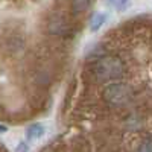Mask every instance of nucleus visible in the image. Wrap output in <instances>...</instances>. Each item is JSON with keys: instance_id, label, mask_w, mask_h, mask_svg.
I'll use <instances>...</instances> for the list:
<instances>
[{"instance_id": "f257e3e1", "label": "nucleus", "mask_w": 152, "mask_h": 152, "mask_svg": "<svg viewBox=\"0 0 152 152\" xmlns=\"http://www.w3.org/2000/svg\"><path fill=\"white\" fill-rule=\"evenodd\" d=\"M91 72H93V76L96 78V81L108 82V81L122 78L125 73V64L119 56L108 55V56L99 58V61H96Z\"/></svg>"}, {"instance_id": "f03ea898", "label": "nucleus", "mask_w": 152, "mask_h": 152, "mask_svg": "<svg viewBox=\"0 0 152 152\" xmlns=\"http://www.w3.org/2000/svg\"><path fill=\"white\" fill-rule=\"evenodd\" d=\"M102 96H104L107 104H110L113 107H119V105L126 104L131 99L132 90H131V87L125 82H113L104 90Z\"/></svg>"}, {"instance_id": "7ed1b4c3", "label": "nucleus", "mask_w": 152, "mask_h": 152, "mask_svg": "<svg viewBox=\"0 0 152 152\" xmlns=\"http://www.w3.org/2000/svg\"><path fill=\"white\" fill-rule=\"evenodd\" d=\"M49 29H50V32L55 34V35H66L69 32V26H67L66 20L61 18V17H56V18H53L52 21H50Z\"/></svg>"}, {"instance_id": "20e7f679", "label": "nucleus", "mask_w": 152, "mask_h": 152, "mask_svg": "<svg viewBox=\"0 0 152 152\" xmlns=\"http://www.w3.org/2000/svg\"><path fill=\"white\" fill-rule=\"evenodd\" d=\"M26 135L29 140H38L40 137L44 135V128L40 125V123H35V125H31L28 131H26Z\"/></svg>"}, {"instance_id": "39448f33", "label": "nucleus", "mask_w": 152, "mask_h": 152, "mask_svg": "<svg viewBox=\"0 0 152 152\" xmlns=\"http://www.w3.org/2000/svg\"><path fill=\"white\" fill-rule=\"evenodd\" d=\"M91 5V2H72V9H73V14H81L82 11H85L88 6Z\"/></svg>"}, {"instance_id": "423d86ee", "label": "nucleus", "mask_w": 152, "mask_h": 152, "mask_svg": "<svg viewBox=\"0 0 152 152\" xmlns=\"http://www.w3.org/2000/svg\"><path fill=\"white\" fill-rule=\"evenodd\" d=\"M137 152H152V135H149L145 140H142V143L138 145Z\"/></svg>"}, {"instance_id": "0eeeda50", "label": "nucleus", "mask_w": 152, "mask_h": 152, "mask_svg": "<svg viewBox=\"0 0 152 152\" xmlns=\"http://www.w3.org/2000/svg\"><path fill=\"white\" fill-rule=\"evenodd\" d=\"M114 5H116V6H119V8H125V6H128L129 3H128V2H116Z\"/></svg>"}]
</instances>
